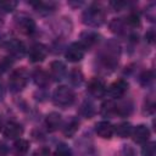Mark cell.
Wrapping results in <instances>:
<instances>
[{"mask_svg":"<svg viewBox=\"0 0 156 156\" xmlns=\"http://www.w3.org/2000/svg\"><path fill=\"white\" fill-rule=\"evenodd\" d=\"M82 21L88 27H100L105 22V10L99 4L89 5L82 13Z\"/></svg>","mask_w":156,"mask_h":156,"instance_id":"cell-1","label":"cell"},{"mask_svg":"<svg viewBox=\"0 0 156 156\" xmlns=\"http://www.w3.org/2000/svg\"><path fill=\"white\" fill-rule=\"evenodd\" d=\"M119 45L115 41H110L108 44H106V46L104 48L99 60L100 63L104 68L106 69H113L117 63H118V58H119Z\"/></svg>","mask_w":156,"mask_h":156,"instance_id":"cell-2","label":"cell"},{"mask_svg":"<svg viewBox=\"0 0 156 156\" xmlns=\"http://www.w3.org/2000/svg\"><path fill=\"white\" fill-rule=\"evenodd\" d=\"M74 91L72 88L67 85H60L57 87L52 93V102L58 107H68L74 102Z\"/></svg>","mask_w":156,"mask_h":156,"instance_id":"cell-3","label":"cell"},{"mask_svg":"<svg viewBox=\"0 0 156 156\" xmlns=\"http://www.w3.org/2000/svg\"><path fill=\"white\" fill-rule=\"evenodd\" d=\"M28 78H29V74L23 67L13 69L10 74V78H9L10 90L12 93H20L21 90H23L28 83Z\"/></svg>","mask_w":156,"mask_h":156,"instance_id":"cell-4","label":"cell"},{"mask_svg":"<svg viewBox=\"0 0 156 156\" xmlns=\"http://www.w3.org/2000/svg\"><path fill=\"white\" fill-rule=\"evenodd\" d=\"M15 24L17 27V29L26 34V35H29V34H33L35 32V28H37V24H35V21L26 15V13H20L15 17Z\"/></svg>","mask_w":156,"mask_h":156,"instance_id":"cell-5","label":"cell"},{"mask_svg":"<svg viewBox=\"0 0 156 156\" xmlns=\"http://www.w3.org/2000/svg\"><path fill=\"white\" fill-rule=\"evenodd\" d=\"M88 93L93 98H102L107 93V88L104 79L99 77H93L88 83Z\"/></svg>","mask_w":156,"mask_h":156,"instance_id":"cell-6","label":"cell"},{"mask_svg":"<svg viewBox=\"0 0 156 156\" xmlns=\"http://www.w3.org/2000/svg\"><path fill=\"white\" fill-rule=\"evenodd\" d=\"M84 52H85L84 48L79 44V41H76L67 46V49L65 51V57L69 62H79L83 58Z\"/></svg>","mask_w":156,"mask_h":156,"instance_id":"cell-7","label":"cell"},{"mask_svg":"<svg viewBox=\"0 0 156 156\" xmlns=\"http://www.w3.org/2000/svg\"><path fill=\"white\" fill-rule=\"evenodd\" d=\"M128 91V83L124 79H117L115 80L107 89L108 95L112 99H121L124 96V94Z\"/></svg>","mask_w":156,"mask_h":156,"instance_id":"cell-8","label":"cell"},{"mask_svg":"<svg viewBox=\"0 0 156 156\" xmlns=\"http://www.w3.org/2000/svg\"><path fill=\"white\" fill-rule=\"evenodd\" d=\"M48 55V49L45 45L43 44H34L29 48V51H28V57H29V61L33 62V63H37V62H41L45 60Z\"/></svg>","mask_w":156,"mask_h":156,"instance_id":"cell-9","label":"cell"},{"mask_svg":"<svg viewBox=\"0 0 156 156\" xmlns=\"http://www.w3.org/2000/svg\"><path fill=\"white\" fill-rule=\"evenodd\" d=\"M6 49L10 52V55L12 57H22L26 54V46L23 44V41H21L17 38H11L6 41Z\"/></svg>","mask_w":156,"mask_h":156,"instance_id":"cell-10","label":"cell"},{"mask_svg":"<svg viewBox=\"0 0 156 156\" xmlns=\"http://www.w3.org/2000/svg\"><path fill=\"white\" fill-rule=\"evenodd\" d=\"M130 136L133 138L134 143L144 145L150 139V129L145 124H138L136 127H133Z\"/></svg>","mask_w":156,"mask_h":156,"instance_id":"cell-11","label":"cell"},{"mask_svg":"<svg viewBox=\"0 0 156 156\" xmlns=\"http://www.w3.org/2000/svg\"><path fill=\"white\" fill-rule=\"evenodd\" d=\"M2 133H4V135L7 139H10V140H17V139H21V136L23 134V127L20 123L10 122V123H7L4 127Z\"/></svg>","mask_w":156,"mask_h":156,"instance_id":"cell-12","label":"cell"},{"mask_svg":"<svg viewBox=\"0 0 156 156\" xmlns=\"http://www.w3.org/2000/svg\"><path fill=\"white\" fill-rule=\"evenodd\" d=\"M45 127L49 132H55L62 127V117L58 112H50L45 117Z\"/></svg>","mask_w":156,"mask_h":156,"instance_id":"cell-13","label":"cell"},{"mask_svg":"<svg viewBox=\"0 0 156 156\" xmlns=\"http://www.w3.org/2000/svg\"><path fill=\"white\" fill-rule=\"evenodd\" d=\"M67 74L66 65L61 61H52L50 63V78L55 80H61Z\"/></svg>","mask_w":156,"mask_h":156,"instance_id":"cell-14","label":"cell"},{"mask_svg":"<svg viewBox=\"0 0 156 156\" xmlns=\"http://www.w3.org/2000/svg\"><path fill=\"white\" fill-rule=\"evenodd\" d=\"M95 133L102 139H110L113 133V126L108 121H100L95 124Z\"/></svg>","mask_w":156,"mask_h":156,"instance_id":"cell-15","label":"cell"},{"mask_svg":"<svg viewBox=\"0 0 156 156\" xmlns=\"http://www.w3.org/2000/svg\"><path fill=\"white\" fill-rule=\"evenodd\" d=\"M98 41H99V34L93 30H87V32L82 33L79 44L84 48V50H88V49L93 48Z\"/></svg>","mask_w":156,"mask_h":156,"instance_id":"cell-16","label":"cell"},{"mask_svg":"<svg viewBox=\"0 0 156 156\" xmlns=\"http://www.w3.org/2000/svg\"><path fill=\"white\" fill-rule=\"evenodd\" d=\"M32 78H33L34 83H35L38 87H40V88H45V87L50 83V74H49L46 71L41 69V68H37V69L33 72Z\"/></svg>","mask_w":156,"mask_h":156,"instance_id":"cell-17","label":"cell"},{"mask_svg":"<svg viewBox=\"0 0 156 156\" xmlns=\"http://www.w3.org/2000/svg\"><path fill=\"white\" fill-rule=\"evenodd\" d=\"M79 128V121L76 117H71L65 123H62V132L67 138H72Z\"/></svg>","mask_w":156,"mask_h":156,"instance_id":"cell-18","label":"cell"},{"mask_svg":"<svg viewBox=\"0 0 156 156\" xmlns=\"http://www.w3.org/2000/svg\"><path fill=\"white\" fill-rule=\"evenodd\" d=\"M30 5L40 15H49L54 12L56 9V4L52 1H37V2H30Z\"/></svg>","mask_w":156,"mask_h":156,"instance_id":"cell-19","label":"cell"},{"mask_svg":"<svg viewBox=\"0 0 156 156\" xmlns=\"http://www.w3.org/2000/svg\"><path fill=\"white\" fill-rule=\"evenodd\" d=\"M132 130H133V126L129 122H122V123L117 124L116 127H113V133H116L119 138L130 136Z\"/></svg>","mask_w":156,"mask_h":156,"instance_id":"cell-20","label":"cell"},{"mask_svg":"<svg viewBox=\"0 0 156 156\" xmlns=\"http://www.w3.org/2000/svg\"><path fill=\"white\" fill-rule=\"evenodd\" d=\"M79 112L83 117L85 118H91L95 112H96V108H95V105L91 100H84L83 104L80 105V108H79Z\"/></svg>","mask_w":156,"mask_h":156,"instance_id":"cell-21","label":"cell"},{"mask_svg":"<svg viewBox=\"0 0 156 156\" xmlns=\"http://www.w3.org/2000/svg\"><path fill=\"white\" fill-rule=\"evenodd\" d=\"M101 115L104 117H113L117 116V105L112 100H107L101 105Z\"/></svg>","mask_w":156,"mask_h":156,"instance_id":"cell-22","label":"cell"},{"mask_svg":"<svg viewBox=\"0 0 156 156\" xmlns=\"http://www.w3.org/2000/svg\"><path fill=\"white\" fill-rule=\"evenodd\" d=\"M110 28L113 33H117V34H123L126 33V28H127V24L126 22L122 20V18H113L111 22H110Z\"/></svg>","mask_w":156,"mask_h":156,"instance_id":"cell-23","label":"cell"},{"mask_svg":"<svg viewBox=\"0 0 156 156\" xmlns=\"http://www.w3.org/2000/svg\"><path fill=\"white\" fill-rule=\"evenodd\" d=\"M29 150V143L24 139H17L13 144V151L16 155H24Z\"/></svg>","mask_w":156,"mask_h":156,"instance_id":"cell-24","label":"cell"},{"mask_svg":"<svg viewBox=\"0 0 156 156\" xmlns=\"http://www.w3.org/2000/svg\"><path fill=\"white\" fill-rule=\"evenodd\" d=\"M124 22L128 27H133V28L139 27L140 26V15L136 11H132V12H129V15L127 16Z\"/></svg>","mask_w":156,"mask_h":156,"instance_id":"cell-25","label":"cell"},{"mask_svg":"<svg viewBox=\"0 0 156 156\" xmlns=\"http://www.w3.org/2000/svg\"><path fill=\"white\" fill-rule=\"evenodd\" d=\"M68 78H69L71 84L74 85V87H77V85H80L82 82H83V73L79 69L74 68V69H72L68 73Z\"/></svg>","mask_w":156,"mask_h":156,"instance_id":"cell-26","label":"cell"},{"mask_svg":"<svg viewBox=\"0 0 156 156\" xmlns=\"http://www.w3.org/2000/svg\"><path fill=\"white\" fill-rule=\"evenodd\" d=\"M54 156H73V151L67 144L61 143V144H58L56 146Z\"/></svg>","mask_w":156,"mask_h":156,"instance_id":"cell-27","label":"cell"},{"mask_svg":"<svg viewBox=\"0 0 156 156\" xmlns=\"http://www.w3.org/2000/svg\"><path fill=\"white\" fill-rule=\"evenodd\" d=\"M17 6V1L13 0H2L0 1V13H10Z\"/></svg>","mask_w":156,"mask_h":156,"instance_id":"cell-28","label":"cell"},{"mask_svg":"<svg viewBox=\"0 0 156 156\" xmlns=\"http://www.w3.org/2000/svg\"><path fill=\"white\" fill-rule=\"evenodd\" d=\"M141 156H156V143L147 141L143 145Z\"/></svg>","mask_w":156,"mask_h":156,"instance_id":"cell-29","label":"cell"},{"mask_svg":"<svg viewBox=\"0 0 156 156\" xmlns=\"http://www.w3.org/2000/svg\"><path fill=\"white\" fill-rule=\"evenodd\" d=\"M154 82V74L151 71H144L139 76V83L141 87H149Z\"/></svg>","mask_w":156,"mask_h":156,"instance_id":"cell-30","label":"cell"},{"mask_svg":"<svg viewBox=\"0 0 156 156\" xmlns=\"http://www.w3.org/2000/svg\"><path fill=\"white\" fill-rule=\"evenodd\" d=\"M12 66V60L10 57H4L0 61V72H6Z\"/></svg>","mask_w":156,"mask_h":156,"instance_id":"cell-31","label":"cell"},{"mask_svg":"<svg viewBox=\"0 0 156 156\" xmlns=\"http://www.w3.org/2000/svg\"><path fill=\"white\" fill-rule=\"evenodd\" d=\"M32 156H51V152H50V150L46 149V147H40V149L35 150Z\"/></svg>","mask_w":156,"mask_h":156,"instance_id":"cell-32","label":"cell"},{"mask_svg":"<svg viewBox=\"0 0 156 156\" xmlns=\"http://www.w3.org/2000/svg\"><path fill=\"white\" fill-rule=\"evenodd\" d=\"M122 152H123V156H136L135 150L132 146H129V145H124Z\"/></svg>","mask_w":156,"mask_h":156,"instance_id":"cell-33","label":"cell"},{"mask_svg":"<svg viewBox=\"0 0 156 156\" xmlns=\"http://www.w3.org/2000/svg\"><path fill=\"white\" fill-rule=\"evenodd\" d=\"M145 39H146V41L150 43V44H152V43L155 41V30H154L152 28H151L150 30L146 32V34H145Z\"/></svg>","mask_w":156,"mask_h":156,"instance_id":"cell-34","label":"cell"},{"mask_svg":"<svg viewBox=\"0 0 156 156\" xmlns=\"http://www.w3.org/2000/svg\"><path fill=\"white\" fill-rule=\"evenodd\" d=\"M111 6H113V9L115 10H122L124 6H127V2H124V1H115V2H111L110 4Z\"/></svg>","mask_w":156,"mask_h":156,"instance_id":"cell-35","label":"cell"},{"mask_svg":"<svg viewBox=\"0 0 156 156\" xmlns=\"http://www.w3.org/2000/svg\"><path fill=\"white\" fill-rule=\"evenodd\" d=\"M9 152V147L6 146V144L0 143V156H7Z\"/></svg>","mask_w":156,"mask_h":156,"instance_id":"cell-36","label":"cell"},{"mask_svg":"<svg viewBox=\"0 0 156 156\" xmlns=\"http://www.w3.org/2000/svg\"><path fill=\"white\" fill-rule=\"evenodd\" d=\"M4 96H5V89H4V85H2V83L0 82V101H2Z\"/></svg>","mask_w":156,"mask_h":156,"instance_id":"cell-37","label":"cell"},{"mask_svg":"<svg viewBox=\"0 0 156 156\" xmlns=\"http://www.w3.org/2000/svg\"><path fill=\"white\" fill-rule=\"evenodd\" d=\"M0 129H1V119H0Z\"/></svg>","mask_w":156,"mask_h":156,"instance_id":"cell-38","label":"cell"}]
</instances>
